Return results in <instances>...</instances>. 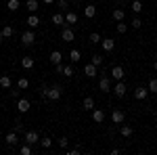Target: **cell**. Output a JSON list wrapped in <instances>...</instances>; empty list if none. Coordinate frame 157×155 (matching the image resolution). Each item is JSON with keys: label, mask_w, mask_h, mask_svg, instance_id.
<instances>
[{"label": "cell", "mask_w": 157, "mask_h": 155, "mask_svg": "<svg viewBox=\"0 0 157 155\" xmlns=\"http://www.w3.org/2000/svg\"><path fill=\"white\" fill-rule=\"evenodd\" d=\"M69 59H71V63H78V61L82 59V52H80L78 48H73L71 52H69Z\"/></svg>", "instance_id": "484cf974"}, {"label": "cell", "mask_w": 157, "mask_h": 155, "mask_svg": "<svg viewBox=\"0 0 157 155\" xmlns=\"http://www.w3.org/2000/svg\"><path fill=\"white\" fill-rule=\"evenodd\" d=\"M50 21H52V25H57V27H63V25H65V15L55 13V15L50 17Z\"/></svg>", "instance_id": "8fae6325"}, {"label": "cell", "mask_w": 157, "mask_h": 155, "mask_svg": "<svg viewBox=\"0 0 157 155\" xmlns=\"http://www.w3.org/2000/svg\"><path fill=\"white\" fill-rule=\"evenodd\" d=\"M120 132H121V136H124V138H130V136L134 134L132 126H121V128H120Z\"/></svg>", "instance_id": "cb8c5ba5"}, {"label": "cell", "mask_w": 157, "mask_h": 155, "mask_svg": "<svg viewBox=\"0 0 157 155\" xmlns=\"http://www.w3.org/2000/svg\"><path fill=\"white\" fill-rule=\"evenodd\" d=\"M111 119H113V124H124V111L115 109V111L111 113Z\"/></svg>", "instance_id": "e0dca14e"}, {"label": "cell", "mask_w": 157, "mask_h": 155, "mask_svg": "<svg viewBox=\"0 0 157 155\" xmlns=\"http://www.w3.org/2000/svg\"><path fill=\"white\" fill-rule=\"evenodd\" d=\"M19 153H21V155H32V153H34V149H32V145H27V143H25L23 147L19 149Z\"/></svg>", "instance_id": "1f68e13d"}, {"label": "cell", "mask_w": 157, "mask_h": 155, "mask_svg": "<svg viewBox=\"0 0 157 155\" xmlns=\"http://www.w3.org/2000/svg\"><path fill=\"white\" fill-rule=\"evenodd\" d=\"M61 95H63L61 86H52V88H48V90H46V99H48V101H59Z\"/></svg>", "instance_id": "6da1fadb"}, {"label": "cell", "mask_w": 157, "mask_h": 155, "mask_svg": "<svg viewBox=\"0 0 157 155\" xmlns=\"http://www.w3.org/2000/svg\"><path fill=\"white\" fill-rule=\"evenodd\" d=\"M147 96H149V90L143 88V86H138V88L134 90V99H136V101H145Z\"/></svg>", "instance_id": "30bf717a"}, {"label": "cell", "mask_w": 157, "mask_h": 155, "mask_svg": "<svg viewBox=\"0 0 157 155\" xmlns=\"http://www.w3.org/2000/svg\"><path fill=\"white\" fill-rule=\"evenodd\" d=\"M149 92H153V95H157V78H151L149 80V88H147Z\"/></svg>", "instance_id": "f1b7e54d"}, {"label": "cell", "mask_w": 157, "mask_h": 155, "mask_svg": "<svg viewBox=\"0 0 157 155\" xmlns=\"http://www.w3.org/2000/svg\"><path fill=\"white\" fill-rule=\"evenodd\" d=\"M82 107H84V111H92V109H94V99H92V96H86Z\"/></svg>", "instance_id": "ffe728a7"}, {"label": "cell", "mask_w": 157, "mask_h": 155, "mask_svg": "<svg viewBox=\"0 0 157 155\" xmlns=\"http://www.w3.org/2000/svg\"><path fill=\"white\" fill-rule=\"evenodd\" d=\"M4 143H6V145H17V143H19V136H17V132H15V130L9 132V134L4 136Z\"/></svg>", "instance_id": "5bb4252c"}, {"label": "cell", "mask_w": 157, "mask_h": 155, "mask_svg": "<svg viewBox=\"0 0 157 155\" xmlns=\"http://www.w3.org/2000/svg\"><path fill=\"white\" fill-rule=\"evenodd\" d=\"M57 4H59L61 9H67V0H59V2H57Z\"/></svg>", "instance_id": "60d3db41"}, {"label": "cell", "mask_w": 157, "mask_h": 155, "mask_svg": "<svg viewBox=\"0 0 157 155\" xmlns=\"http://www.w3.org/2000/svg\"><path fill=\"white\" fill-rule=\"evenodd\" d=\"M132 11L134 13H140V11H143V2H140V0H134V2H132Z\"/></svg>", "instance_id": "e575fe53"}, {"label": "cell", "mask_w": 157, "mask_h": 155, "mask_svg": "<svg viewBox=\"0 0 157 155\" xmlns=\"http://www.w3.org/2000/svg\"><path fill=\"white\" fill-rule=\"evenodd\" d=\"M63 67H65V65H61V63H57V65H55V69H57V73H63Z\"/></svg>", "instance_id": "ab89813d"}, {"label": "cell", "mask_w": 157, "mask_h": 155, "mask_svg": "<svg viewBox=\"0 0 157 155\" xmlns=\"http://www.w3.org/2000/svg\"><path fill=\"white\" fill-rule=\"evenodd\" d=\"M57 143H59V147H61V149H67V145H69V141H67V136H61V138L57 141Z\"/></svg>", "instance_id": "74e56055"}, {"label": "cell", "mask_w": 157, "mask_h": 155, "mask_svg": "<svg viewBox=\"0 0 157 155\" xmlns=\"http://www.w3.org/2000/svg\"><path fill=\"white\" fill-rule=\"evenodd\" d=\"M153 69H155V72H157V61H153Z\"/></svg>", "instance_id": "7bdbcfd3"}, {"label": "cell", "mask_w": 157, "mask_h": 155, "mask_svg": "<svg viewBox=\"0 0 157 155\" xmlns=\"http://www.w3.org/2000/svg\"><path fill=\"white\" fill-rule=\"evenodd\" d=\"M34 63H36L34 57H29V55H27V57L21 59V67H23V69H32V67H34Z\"/></svg>", "instance_id": "2e32d148"}, {"label": "cell", "mask_w": 157, "mask_h": 155, "mask_svg": "<svg viewBox=\"0 0 157 155\" xmlns=\"http://www.w3.org/2000/svg\"><path fill=\"white\" fill-rule=\"evenodd\" d=\"M90 63H92L94 67H98V65H103V57H101V55H92V59H90Z\"/></svg>", "instance_id": "836d02e7"}, {"label": "cell", "mask_w": 157, "mask_h": 155, "mask_svg": "<svg viewBox=\"0 0 157 155\" xmlns=\"http://www.w3.org/2000/svg\"><path fill=\"white\" fill-rule=\"evenodd\" d=\"M98 90H101V92H109V90H111V82H109L107 76H101V80H98Z\"/></svg>", "instance_id": "52a82bcc"}, {"label": "cell", "mask_w": 157, "mask_h": 155, "mask_svg": "<svg viewBox=\"0 0 157 155\" xmlns=\"http://www.w3.org/2000/svg\"><path fill=\"white\" fill-rule=\"evenodd\" d=\"M2 40H4V36H2V29H0V42H2Z\"/></svg>", "instance_id": "ee69618b"}, {"label": "cell", "mask_w": 157, "mask_h": 155, "mask_svg": "<svg viewBox=\"0 0 157 155\" xmlns=\"http://www.w3.org/2000/svg\"><path fill=\"white\" fill-rule=\"evenodd\" d=\"M13 86V80L9 76H0V88H11Z\"/></svg>", "instance_id": "603a6c76"}, {"label": "cell", "mask_w": 157, "mask_h": 155, "mask_svg": "<svg viewBox=\"0 0 157 155\" xmlns=\"http://www.w3.org/2000/svg\"><path fill=\"white\" fill-rule=\"evenodd\" d=\"M124 76H126V72H124V67H120V65H115V67H111V78L117 82V80H124Z\"/></svg>", "instance_id": "8992f818"}, {"label": "cell", "mask_w": 157, "mask_h": 155, "mask_svg": "<svg viewBox=\"0 0 157 155\" xmlns=\"http://www.w3.org/2000/svg\"><path fill=\"white\" fill-rule=\"evenodd\" d=\"M126 90H128V88H126V84L121 82V80H117V84H115V88H113V92H115V96H117V99H121V96L126 95Z\"/></svg>", "instance_id": "9c48e42d"}, {"label": "cell", "mask_w": 157, "mask_h": 155, "mask_svg": "<svg viewBox=\"0 0 157 155\" xmlns=\"http://www.w3.org/2000/svg\"><path fill=\"white\" fill-rule=\"evenodd\" d=\"M126 32H128V25L124 21H117V34H126Z\"/></svg>", "instance_id": "d590c367"}, {"label": "cell", "mask_w": 157, "mask_h": 155, "mask_svg": "<svg viewBox=\"0 0 157 155\" xmlns=\"http://www.w3.org/2000/svg\"><path fill=\"white\" fill-rule=\"evenodd\" d=\"M88 40H90V44H101V34H97V32H92V34L88 36Z\"/></svg>", "instance_id": "4dcf8cb0"}, {"label": "cell", "mask_w": 157, "mask_h": 155, "mask_svg": "<svg viewBox=\"0 0 157 155\" xmlns=\"http://www.w3.org/2000/svg\"><path fill=\"white\" fill-rule=\"evenodd\" d=\"M29 107H32V103H29L27 99H19V101H17V111H19V113H27Z\"/></svg>", "instance_id": "ba28073f"}, {"label": "cell", "mask_w": 157, "mask_h": 155, "mask_svg": "<svg viewBox=\"0 0 157 155\" xmlns=\"http://www.w3.org/2000/svg\"><path fill=\"white\" fill-rule=\"evenodd\" d=\"M25 143H27V145L40 143V134H38L36 130H27V132H25Z\"/></svg>", "instance_id": "3957f363"}, {"label": "cell", "mask_w": 157, "mask_h": 155, "mask_svg": "<svg viewBox=\"0 0 157 155\" xmlns=\"http://www.w3.org/2000/svg\"><path fill=\"white\" fill-rule=\"evenodd\" d=\"M124 17H126L124 9H115V11H113V19H115V21H124Z\"/></svg>", "instance_id": "4316f807"}, {"label": "cell", "mask_w": 157, "mask_h": 155, "mask_svg": "<svg viewBox=\"0 0 157 155\" xmlns=\"http://www.w3.org/2000/svg\"><path fill=\"white\" fill-rule=\"evenodd\" d=\"M78 23V15L73 11H67V15H65V25H73Z\"/></svg>", "instance_id": "ac0fdd59"}, {"label": "cell", "mask_w": 157, "mask_h": 155, "mask_svg": "<svg viewBox=\"0 0 157 155\" xmlns=\"http://www.w3.org/2000/svg\"><path fill=\"white\" fill-rule=\"evenodd\" d=\"M27 86H29V80H27V78H19V80H17V88H19V90H25Z\"/></svg>", "instance_id": "83f0119b"}, {"label": "cell", "mask_w": 157, "mask_h": 155, "mask_svg": "<svg viewBox=\"0 0 157 155\" xmlns=\"http://www.w3.org/2000/svg\"><path fill=\"white\" fill-rule=\"evenodd\" d=\"M61 40H65V42H73V40H75V34H73L71 27H63V32H61Z\"/></svg>", "instance_id": "5b68a950"}, {"label": "cell", "mask_w": 157, "mask_h": 155, "mask_svg": "<svg viewBox=\"0 0 157 155\" xmlns=\"http://www.w3.org/2000/svg\"><path fill=\"white\" fill-rule=\"evenodd\" d=\"M50 145H52L50 136H44V138H40V147H42V149H50Z\"/></svg>", "instance_id": "d6a6232c"}, {"label": "cell", "mask_w": 157, "mask_h": 155, "mask_svg": "<svg viewBox=\"0 0 157 155\" xmlns=\"http://www.w3.org/2000/svg\"><path fill=\"white\" fill-rule=\"evenodd\" d=\"M63 76H67V78H71V76H73V67H71V65H65V67H63Z\"/></svg>", "instance_id": "8d00e7d4"}, {"label": "cell", "mask_w": 157, "mask_h": 155, "mask_svg": "<svg viewBox=\"0 0 157 155\" xmlns=\"http://www.w3.org/2000/svg\"><path fill=\"white\" fill-rule=\"evenodd\" d=\"M94 15H97V6H94V4H86L84 6V17L86 19H92Z\"/></svg>", "instance_id": "4fadbf2b"}, {"label": "cell", "mask_w": 157, "mask_h": 155, "mask_svg": "<svg viewBox=\"0 0 157 155\" xmlns=\"http://www.w3.org/2000/svg\"><path fill=\"white\" fill-rule=\"evenodd\" d=\"M101 48H103L105 52H111V50L115 48V40H113V38H101Z\"/></svg>", "instance_id": "277c9868"}, {"label": "cell", "mask_w": 157, "mask_h": 155, "mask_svg": "<svg viewBox=\"0 0 157 155\" xmlns=\"http://www.w3.org/2000/svg\"><path fill=\"white\" fill-rule=\"evenodd\" d=\"M42 2H44V4H52L55 0H42Z\"/></svg>", "instance_id": "b9f144b4"}, {"label": "cell", "mask_w": 157, "mask_h": 155, "mask_svg": "<svg viewBox=\"0 0 157 155\" xmlns=\"http://www.w3.org/2000/svg\"><path fill=\"white\" fill-rule=\"evenodd\" d=\"M84 73L88 76V78H94V76H97V67H94L92 63H88V65L84 67Z\"/></svg>", "instance_id": "7402d4cb"}, {"label": "cell", "mask_w": 157, "mask_h": 155, "mask_svg": "<svg viewBox=\"0 0 157 155\" xmlns=\"http://www.w3.org/2000/svg\"><path fill=\"white\" fill-rule=\"evenodd\" d=\"M61 61H63L61 50H52V52H50V63H52V65H57V63H61Z\"/></svg>", "instance_id": "44dd1931"}, {"label": "cell", "mask_w": 157, "mask_h": 155, "mask_svg": "<svg viewBox=\"0 0 157 155\" xmlns=\"http://www.w3.org/2000/svg\"><path fill=\"white\" fill-rule=\"evenodd\" d=\"M25 9L29 13H36L38 9H40V2H38V0H27V2H25Z\"/></svg>", "instance_id": "d6986e66"}, {"label": "cell", "mask_w": 157, "mask_h": 155, "mask_svg": "<svg viewBox=\"0 0 157 155\" xmlns=\"http://www.w3.org/2000/svg\"><path fill=\"white\" fill-rule=\"evenodd\" d=\"M21 42H23V46H32L34 42H36V34L32 32V29H27L21 34Z\"/></svg>", "instance_id": "7a4b0ae2"}, {"label": "cell", "mask_w": 157, "mask_h": 155, "mask_svg": "<svg viewBox=\"0 0 157 155\" xmlns=\"http://www.w3.org/2000/svg\"><path fill=\"white\" fill-rule=\"evenodd\" d=\"M92 119H94L97 124H103V122H105V113H103V109H92Z\"/></svg>", "instance_id": "9a60e30c"}, {"label": "cell", "mask_w": 157, "mask_h": 155, "mask_svg": "<svg viewBox=\"0 0 157 155\" xmlns=\"http://www.w3.org/2000/svg\"><path fill=\"white\" fill-rule=\"evenodd\" d=\"M13 34H15L13 25H4V27H2V36H4V38H11Z\"/></svg>", "instance_id": "f546056e"}, {"label": "cell", "mask_w": 157, "mask_h": 155, "mask_svg": "<svg viewBox=\"0 0 157 155\" xmlns=\"http://www.w3.org/2000/svg\"><path fill=\"white\" fill-rule=\"evenodd\" d=\"M140 25H143V21H140L138 17H134V19H132V27H134V29H138Z\"/></svg>", "instance_id": "f35d334b"}, {"label": "cell", "mask_w": 157, "mask_h": 155, "mask_svg": "<svg viewBox=\"0 0 157 155\" xmlns=\"http://www.w3.org/2000/svg\"><path fill=\"white\" fill-rule=\"evenodd\" d=\"M19 6H21V2H19V0H9V2H6V9H9V11H19Z\"/></svg>", "instance_id": "d4e9b609"}, {"label": "cell", "mask_w": 157, "mask_h": 155, "mask_svg": "<svg viewBox=\"0 0 157 155\" xmlns=\"http://www.w3.org/2000/svg\"><path fill=\"white\" fill-rule=\"evenodd\" d=\"M25 23L29 25V27H32V29H36L38 25H40V17H38L36 13H32V15H29V17H27V21H25Z\"/></svg>", "instance_id": "7c38bea8"}]
</instances>
